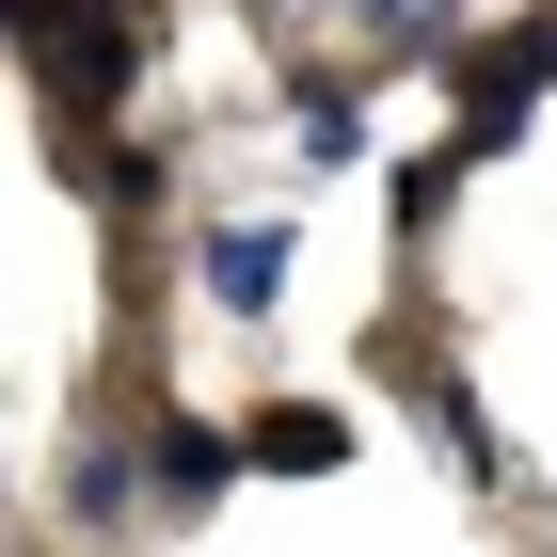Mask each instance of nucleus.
<instances>
[{"instance_id":"nucleus-4","label":"nucleus","mask_w":557,"mask_h":557,"mask_svg":"<svg viewBox=\"0 0 557 557\" xmlns=\"http://www.w3.org/2000/svg\"><path fill=\"white\" fill-rule=\"evenodd\" d=\"M256 462V430H208V414H160V510H208L223 478Z\"/></svg>"},{"instance_id":"nucleus-6","label":"nucleus","mask_w":557,"mask_h":557,"mask_svg":"<svg viewBox=\"0 0 557 557\" xmlns=\"http://www.w3.org/2000/svg\"><path fill=\"white\" fill-rule=\"evenodd\" d=\"M335 462H350V414H319V398L256 414V478H335Z\"/></svg>"},{"instance_id":"nucleus-1","label":"nucleus","mask_w":557,"mask_h":557,"mask_svg":"<svg viewBox=\"0 0 557 557\" xmlns=\"http://www.w3.org/2000/svg\"><path fill=\"white\" fill-rule=\"evenodd\" d=\"M144 0H16V64L48 81V112L64 128H112V96L144 81Z\"/></svg>"},{"instance_id":"nucleus-2","label":"nucleus","mask_w":557,"mask_h":557,"mask_svg":"<svg viewBox=\"0 0 557 557\" xmlns=\"http://www.w3.org/2000/svg\"><path fill=\"white\" fill-rule=\"evenodd\" d=\"M446 81H462V144H478V160H494V144H510L525 112H542V96H557V33H542V16H525L510 48H462Z\"/></svg>"},{"instance_id":"nucleus-3","label":"nucleus","mask_w":557,"mask_h":557,"mask_svg":"<svg viewBox=\"0 0 557 557\" xmlns=\"http://www.w3.org/2000/svg\"><path fill=\"white\" fill-rule=\"evenodd\" d=\"M191 287L223 302V319H271V302H287V223H208V239H191Z\"/></svg>"},{"instance_id":"nucleus-5","label":"nucleus","mask_w":557,"mask_h":557,"mask_svg":"<svg viewBox=\"0 0 557 557\" xmlns=\"http://www.w3.org/2000/svg\"><path fill=\"white\" fill-rule=\"evenodd\" d=\"M64 175H81V191H96L112 223H144V208H160V144H112V128H81V144H64Z\"/></svg>"},{"instance_id":"nucleus-7","label":"nucleus","mask_w":557,"mask_h":557,"mask_svg":"<svg viewBox=\"0 0 557 557\" xmlns=\"http://www.w3.org/2000/svg\"><path fill=\"white\" fill-rule=\"evenodd\" d=\"M287 128H302V160H319V175H350V160H367V96H350V81H302Z\"/></svg>"},{"instance_id":"nucleus-8","label":"nucleus","mask_w":557,"mask_h":557,"mask_svg":"<svg viewBox=\"0 0 557 557\" xmlns=\"http://www.w3.org/2000/svg\"><path fill=\"white\" fill-rule=\"evenodd\" d=\"M462 175H478V144H430V160H398V223L430 239V223L462 208Z\"/></svg>"}]
</instances>
